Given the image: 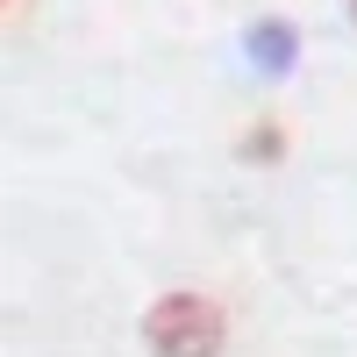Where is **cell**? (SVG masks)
<instances>
[{"label":"cell","instance_id":"6da1fadb","mask_svg":"<svg viewBox=\"0 0 357 357\" xmlns=\"http://www.w3.org/2000/svg\"><path fill=\"white\" fill-rule=\"evenodd\" d=\"M143 336L158 357H215L222 350V307L200 301V293H172L143 314Z\"/></svg>","mask_w":357,"mask_h":357}]
</instances>
